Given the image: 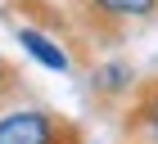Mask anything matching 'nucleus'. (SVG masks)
Wrapping results in <instances>:
<instances>
[{
    "label": "nucleus",
    "instance_id": "f257e3e1",
    "mask_svg": "<svg viewBox=\"0 0 158 144\" xmlns=\"http://www.w3.org/2000/svg\"><path fill=\"white\" fill-rule=\"evenodd\" d=\"M73 122H63L50 108H9L0 113V144H59Z\"/></svg>",
    "mask_w": 158,
    "mask_h": 144
},
{
    "label": "nucleus",
    "instance_id": "f03ea898",
    "mask_svg": "<svg viewBox=\"0 0 158 144\" xmlns=\"http://www.w3.org/2000/svg\"><path fill=\"white\" fill-rule=\"evenodd\" d=\"M122 135L127 140L158 144V77L131 86L127 90V108H122Z\"/></svg>",
    "mask_w": 158,
    "mask_h": 144
},
{
    "label": "nucleus",
    "instance_id": "7ed1b4c3",
    "mask_svg": "<svg viewBox=\"0 0 158 144\" xmlns=\"http://www.w3.org/2000/svg\"><path fill=\"white\" fill-rule=\"evenodd\" d=\"M18 45L32 54L36 63H45L50 72H68L73 68V59H68V50L54 41V36H45V32H36V27H18Z\"/></svg>",
    "mask_w": 158,
    "mask_h": 144
},
{
    "label": "nucleus",
    "instance_id": "20e7f679",
    "mask_svg": "<svg viewBox=\"0 0 158 144\" xmlns=\"http://www.w3.org/2000/svg\"><path fill=\"white\" fill-rule=\"evenodd\" d=\"M131 86H135V72L127 68V63H118V59L99 63V68L90 72V90H95L99 99H122Z\"/></svg>",
    "mask_w": 158,
    "mask_h": 144
},
{
    "label": "nucleus",
    "instance_id": "39448f33",
    "mask_svg": "<svg viewBox=\"0 0 158 144\" xmlns=\"http://www.w3.org/2000/svg\"><path fill=\"white\" fill-rule=\"evenodd\" d=\"M104 18L113 23H127V18H154L158 14V0H90Z\"/></svg>",
    "mask_w": 158,
    "mask_h": 144
},
{
    "label": "nucleus",
    "instance_id": "423d86ee",
    "mask_svg": "<svg viewBox=\"0 0 158 144\" xmlns=\"http://www.w3.org/2000/svg\"><path fill=\"white\" fill-rule=\"evenodd\" d=\"M18 90H23V77H18V68H14V63L0 54V99L18 95Z\"/></svg>",
    "mask_w": 158,
    "mask_h": 144
},
{
    "label": "nucleus",
    "instance_id": "0eeeda50",
    "mask_svg": "<svg viewBox=\"0 0 158 144\" xmlns=\"http://www.w3.org/2000/svg\"><path fill=\"white\" fill-rule=\"evenodd\" d=\"M127 144H145V140H127Z\"/></svg>",
    "mask_w": 158,
    "mask_h": 144
}]
</instances>
